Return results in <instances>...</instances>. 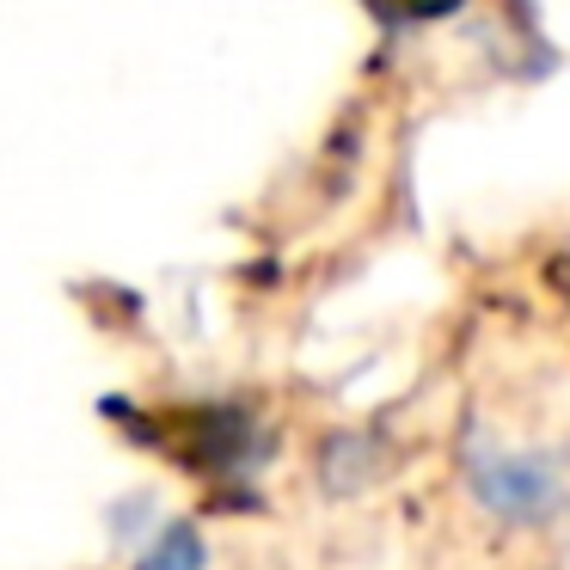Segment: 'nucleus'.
Masks as SVG:
<instances>
[{
    "mask_svg": "<svg viewBox=\"0 0 570 570\" xmlns=\"http://www.w3.org/2000/svg\"><path fill=\"white\" fill-rule=\"evenodd\" d=\"M466 491L497 521L540 528V521H552L570 503V472L558 454H540V448H503L491 435H472L466 442Z\"/></svg>",
    "mask_w": 570,
    "mask_h": 570,
    "instance_id": "obj_1",
    "label": "nucleus"
},
{
    "mask_svg": "<svg viewBox=\"0 0 570 570\" xmlns=\"http://www.w3.org/2000/svg\"><path fill=\"white\" fill-rule=\"evenodd\" d=\"M148 570H203V540L190 528H166L148 552Z\"/></svg>",
    "mask_w": 570,
    "mask_h": 570,
    "instance_id": "obj_2",
    "label": "nucleus"
}]
</instances>
